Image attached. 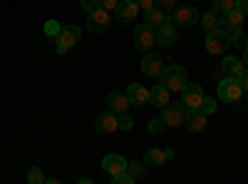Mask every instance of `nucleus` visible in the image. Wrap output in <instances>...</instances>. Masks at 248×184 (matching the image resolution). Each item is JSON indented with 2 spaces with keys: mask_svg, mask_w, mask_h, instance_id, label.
Masks as SVG:
<instances>
[{
  "mask_svg": "<svg viewBox=\"0 0 248 184\" xmlns=\"http://www.w3.org/2000/svg\"><path fill=\"white\" fill-rule=\"evenodd\" d=\"M159 80L169 92H181V87L189 83V72H186V67H181V65H167L161 70Z\"/></svg>",
  "mask_w": 248,
  "mask_h": 184,
  "instance_id": "nucleus-1",
  "label": "nucleus"
},
{
  "mask_svg": "<svg viewBox=\"0 0 248 184\" xmlns=\"http://www.w3.org/2000/svg\"><path fill=\"white\" fill-rule=\"evenodd\" d=\"M82 37V28L79 25H62L60 33L55 35V50L57 55H65L67 50H72Z\"/></svg>",
  "mask_w": 248,
  "mask_h": 184,
  "instance_id": "nucleus-2",
  "label": "nucleus"
},
{
  "mask_svg": "<svg viewBox=\"0 0 248 184\" xmlns=\"http://www.w3.org/2000/svg\"><path fill=\"white\" fill-rule=\"evenodd\" d=\"M241 95H243L241 80H236V77H231V75H226L221 83H218V87H216V97H218L221 102H229V105L238 102Z\"/></svg>",
  "mask_w": 248,
  "mask_h": 184,
  "instance_id": "nucleus-3",
  "label": "nucleus"
},
{
  "mask_svg": "<svg viewBox=\"0 0 248 184\" xmlns=\"http://www.w3.org/2000/svg\"><path fill=\"white\" fill-rule=\"evenodd\" d=\"M229 48H231V35L226 30L216 28V30L206 33V50H209L211 55H223Z\"/></svg>",
  "mask_w": 248,
  "mask_h": 184,
  "instance_id": "nucleus-4",
  "label": "nucleus"
},
{
  "mask_svg": "<svg viewBox=\"0 0 248 184\" xmlns=\"http://www.w3.org/2000/svg\"><path fill=\"white\" fill-rule=\"evenodd\" d=\"M169 15H171V23H174L176 28H191V25L199 23V13H196V8H194L191 3L176 5Z\"/></svg>",
  "mask_w": 248,
  "mask_h": 184,
  "instance_id": "nucleus-5",
  "label": "nucleus"
},
{
  "mask_svg": "<svg viewBox=\"0 0 248 184\" xmlns=\"http://www.w3.org/2000/svg\"><path fill=\"white\" fill-rule=\"evenodd\" d=\"M184 115H186L184 102H169V105L161 107V119H164L167 127H181L184 125Z\"/></svg>",
  "mask_w": 248,
  "mask_h": 184,
  "instance_id": "nucleus-6",
  "label": "nucleus"
},
{
  "mask_svg": "<svg viewBox=\"0 0 248 184\" xmlns=\"http://www.w3.org/2000/svg\"><path fill=\"white\" fill-rule=\"evenodd\" d=\"M154 35H156V45H161V48H174L176 43H179V28L171 23V15H169V20L164 23L161 28H156L154 30Z\"/></svg>",
  "mask_w": 248,
  "mask_h": 184,
  "instance_id": "nucleus-7",
  "label": "nucleus"
},
{
  "mask_svg": "<svg viewBox=\"0 0 248 184\" xmlns=\"http://www.w3.org/2000/svg\"><path fill=\"white\" fill-rule=\"evenodd\" d=\"M156 45V35H154V28H149L147 23L134 28V48L139 52H152V48Z\"/></svg>",
  "mask_w": 248,
  "mask_h": 184,
  "instance_id": "nucleus-8",
  "label": "nucleus"
},
{
  "mask_svg": "<svg viewBox=\"0 0 248 184\" xmlns=\"http://www.w3.org/2000/svg\"><path fill=\"white\" fill-rule=\"evenodd\" d=\"M109 10H105V8H97V10H92V13H87V30L92 33V35H99V33H105L107 28H109Z\"/></svg>",
  "mask_w": 248,
  "mask_h": 184,
  "instance_id": "nucleus-9",
  "label": "nucleus"
},
{
  "mask_svg": "<svg viewBox=\"0 0 248 184\" xmlns=\"http://www.w3.org/2000/svg\"><path fill=\"white\" fill-rule=\"evenodd\" d=\"M203 87L196 85V83H186L181 87V102H184V107L186 110H191V107H201V102H203Z\"/></svg>",
  "mask_w": 248,
  "mask_h": 184,
  "instance_id": "nucleus-10",
  "label": "nucleus"
},
{
  "mask_svg": "<svg viewBox=\"0 0 248 184\" xmlns=\"http://www.w3.org/2000/svg\"><path fill=\"white\" fill-rule=\"evenodd\" d=\"M94 130L99 132V134H112V132H117L119 130V122H117V112L114 110H105V112H99L97 117H94Z\"/></svg>",
  "mask_w": 248,
  "mask_h": 184,
  "instance_id": "nucleus-11",
  "label": "nucleus"
},
{
  "mask_svg": "<svg viewBox=\"0 0 248 184\" xmlns=\"http://www.w3.org/2000/svg\"><path fill=\"white\" fill-rule=\"evenodd\" d=\"M243 13L241 10H236V8H231V10H226V13H221V23H218V28L221 30H226L229 35H233L236 30H241L243 28Z\"/></svg>",
  "mask_w": 248,
  "mask_h": 184,
  "instance_id": "nucleus-12",
  "label": "nucleus"
},
{
  "mask_svg": "<svg viewBox=\"0 0 248 184\" xmlns=\"http://www.w3.org/2000/svg\"><path fill=\"white\" fill-rule=\"evenodd\" d=\"M139 15V5L134 3V0H119L117 8H114V20L122 25H127L132 23V20Z\"/></svg>",
  "mask_w": 248,
  "mask_h": 184,
  "instance_id": "nucleus-13",
  "label": "nucleus"
},
{
  "mask_svg": "<svg viewBox=\"0 0 248 184\" xmlns=\"http://www.w3.org/2000/svg\"><path fill=\"white\" fill-rule=\"evenodd\" d=\"M127 97H129L132 105L144 107V105H149V102H152V90L144 87L141 83H132V85L127 87Z\"/></svg>",
  "mask_w": 248,
  "mask_h": 184,
  "instance_id": "nucleus-14",
  "label": "nucleus"
},
{
  "mask_svg": "<svg viewBox=\"0 0 248 184\" xmlns=\"http://www.w3.org/2000/svg\"><path fill=\"white\" fill-rule=\"evenodd\" d=\"M206 117H209V115H206L203 110L191 107V110H186V115H184V125H186L189 132H201L206 127Z\"/></svg>",
  "mask_w": 248,
  "mask_h": 184,
  "instance_id": "nucleus-15",
  "label": "nucleus"
},
{
  "mask_svg": "<svg viewBox=\"0 0 248 184\" xmlns=\"http://www.w3.org/2000/svg\"><path fill=\"white\" fill-rule=\"evenodd\" d=\"M139 70L147 75V77H159L161 70H164V63H161V57H159V55H154V52H144Z\"/></svg>",
  "mask_w": 248,
  "mask_h": 184,
  "instance_id": "nucleus-16",
  "label": "nucleus"
},
{
  "mask_svg": "<svg viewBox=\"0 0 248 184\" xmlns=\"http://www.w3.org/2000/svg\"><path fill=\"white\" fill-rule=\"evenodd\" d=\"M221 70H223V75H231V77L241 80L243 72H246L248 67H246L243 60H238V57H233V55H226V57H223V63H221Z\"/></svg>",
  "mask_w": 248,
  "mask_h": 184,
  "instance_id": "nucleus-17",
  "label": "nucleus"
},
{
  "mask_svg": "<svg viewBox=\"0 0 248 184\" xmlns=\"http://www.w3.org/2000/svg\"><path fill=\"white\" fill-rule=\"evenodd\" d=\"M127 165H129V162L124 159L122 154H105V159H102V169H105L109 177L117 174V172H124Z\"/></svg>",
  "mask_w": 248,
  "mask_h": 184,
  "instance_id": "nucleus-18",
  "label": "nucleus"
},
{
  "mask_svg": "<svg viewBox=\"0 0 248 184\" xmlns=\"http://www.w3.org/2000/svg\"><path fill=\"white\" fill-rule=\"evenodd\" d=\"M129 97H127V92H119V90H112L109 95H107V107L109 110H114V112H127L129 110Z\"/></svg>",
  "mask_w": 248,
  "mask_h": 184,
  "instance_id": "nucleus-19",
  "label": "nucleus"
},
{
  "mask_svg": "<svg viewBox=\"0 0 248 184\" xmlns=\"http://www.w3.org/2000/svg\"><path fill=\"white\" fill-rule=\"evenodd\" d=\"M167 20H169V13H164V10H161V8H156V5H154V8H149L147 13H144V23H147L149 28H154V30H156V28H161L164 23H167Z\"/></svg>",
  "mask_w": 248,
  "mask_h": 184,
  "instance_id": "nucleus-20",
  "label": "nucleus"
},
{
  "mask_svg": "<svg viewBox=\"0 0 248 184\" xmlns=\"http://www.w3.org/2000/svg\"><path fill=\"white\" fill-rule=\"evenodd\" d=\"M199 23H201V28H203V33H209V30H216L218 28V23H221V13L218 10H206L203 15H199Z\"/></svg>",
  "mask_w": 248,
  "mask_h": 184,
  "instance_id": "nucleus-21",
  "label": "nucleus"
},
{
  "mask_svg": "<svg viewBox=\"0 0 248 184\" xmlns=\"http://www.w3.org/2000/svg\"><path fill=\"white\" fill-rule=\"evenodd\" d=\"M164 162H167V154H164V150H147V154H144V165L147 167H164Z\"/></svg>",
  "mask_w": 248,
  "mask_h": 184,
  "instance_id": "nucleus-22",
  "label": "nucleus"
},
{
  "mask_svg": "<svg viewBox=\"0 0 248 184\" xmlns=\"http://www.w3.org/2000/svg\"><path fill=\"white\" fill-rule=\"evenodd\" d=\"M169 95H171V92H169L167 87H164V85H156V87H152V105L161 110L164 105H169V102H171V100H169Z\"/></svg>",
  "mask_w": 248,
  "mask_h": 184,
  "instance_id": "nucleus-23",
  "label": "nucleus"
},
{
  "mask_svg": "<svg viewBox=\"0 0 248 184\" xmlns=\"http://www.w3.org/2000/svg\"><path fill=\"white\" fill-rule=\"evenodd\" d=\"M248 45V33L241 28V30H236L233 35H231V48H238V50H243Z\"/></svg>",
  "mask_w": 248,
  "mask_h": 184,
  "instance_id": "nucleus-24",
  "label": "nucleus"
},
{
  "mask_svg": "<svg viewBox=\"0 0 248 184\" xmlns=\"http://www.w3.org/2000/svg\"><path fill=\"white\" fill-rule=\"evenodd\" d=\"M117 122H119V130H124V132H129L134 127V117L129 112H117Z\"/></svg>",
  "mask_w": 248,
  "mask_h": 184,
  "instance_id": "nucleus-25",
  "label": "nucleus"
},
{
  "mask_svg": "<svg viewBox=\"0 0 248 184\" xmlns=\"http://www.w3.org/2000/svg\"><path fill=\"white\" fill-rule=\"evenodd\" d=\"M109 179H112V184H134V182H137V179H134L127 169H124V172H117V174H112Z\"/></svg>",
  "mask_w": 248,
  "mask_h": 184,
  "instance_id": "nucleus-26",
  "label": "nucleus"
},
{
  "mask_svg": "<svg viewBox=\"0 0 248 184\" xmlns=\"http://www.w3.org/2000/svg\"><path fill=\"white\" fill-rule=\"evenodd\" d=\"M28 182H30V184H45V174H43V169H40V167H30V172H28Z\"/></svg>",
  "mask_w": 248,
  "mask_h": 184,
  "instance_id": "nucleus-27",
  "label": "nucleus"
},
{
  "mask_svg": "<svg viewBox=\"0 0 248 184\" xmlns=\"http://www.w3.org/2000/svg\"><path fill=\"white\" fill-rule=\"evenodd\" d=\"M199 110H203L206 115H214L216 110H218V100H214V97H203V102H201V107Z\"/></svg>",
  "mask_w": 248,
  "mask_h": 184,
  "instance_id": "nucleus-28",
  "label": "nucleus"
},
{
  "mask_svg": "<svg viewBox=\"0 0 248 184\" xmlns=\"http://www.w3.org/2000/svg\"><path fill=\"white\" fill-rule=\"evenodd\" d=\"M127 172H129L134 179H141V177H144V162H129Z\"/></svg>",
  "mask_w": 248,
  "mask_h": 184,
  "instance_id": "nucleus-29",
  "label": "nucleus"
},
{
  "mask_svg": "<svg viewBox=\"0 0 248 184\" xmlns=\"http://www.w3.org/2000/svg\"><path fill=\"white\" fill-rule=\"evenodd\" d=\"M236 5V0H211V8L218 10V13H226V10H231Z\"/></svg>",
  "mask_w": 248,
  "mask_h": 184,
  "instance_id": "nucleus-30",
  "label": "nucleus"
},
{
  "mask_svg": "<svg viewBox=\"0 0 248 184\" xmlns=\"http://www.w3.org/2000/svg\"><path fill=\"white\" fill-rule=\"evenodd\" d=\"M147 127H149V134H154V137H156V134H161V132H164V127H167V125H164V119H161V117H156V119H152V122H149Z\"/></svg>",
  "mask_w": 248,
  "mask_h": 184,
  "instance_id": "nucleus-31",
  "label": "nucleus"
},
{
  "mask_svg": "<svg viewBox=\"0 0 248 184\" xmlns=\"http://www.w3.org/2000/svg\"><path fill=\"white\" fill-rule=\"evenodd\" d=\"M154 5H156V8H161L164 13H171L179 3H176V0H154Z\"/></svg>",
  "mask_w": 248,
  "mask_h": 184,
  "instance_id": "nucleus-32",
  "label": "nucleus"
},
{
  "mask_svg": "<svg viewBox=\"0 0 248 184\" xmlns=\"http://www.w3.org/2000/svg\"><path fill=\"white\" fill-rule=\"evenodd\" d=\"M79 8L85 10V13H92L99 8V0H79Z\"/></svg>",
  "mask_w": 248,
  "mask_h": 184,
  "instance_id": "nucleus-33",
  "label": "nucleus"
},
{
  "mask_svg": "<svg viewBox=\"0 0 248 184\" xmlns=\"http://www.w3.org/2000/svg\"><path fill=\"white\" fill-rule=\"evenodd\" d=\"M60 28H62V25H60V23H57V20H50V23H47V25H45V33H47V35H52V37H55V35H57V33H60Z\"/></svg>",
  "mask_w": 248,
  "mask_h": 184,
  "instance_id": "nucleus-34",
  "label": "nucleus"
},
{
  "mask_svg": "<svg viewBox=\"0 0 248 184\" xmlns=\"http://www.w3.org/2000/svg\"><path fill=\"white\" fill-rule=\"evenodd\" d=\"M117 3H119V0H99V8H105V10H109V13H114V8H117Z\"/></svg>",
  "mask_w": 248,
  "mask_h": 184,
  "instance_id": "nucleus-35",
  "label": "nucleus"
},
{
  "mask_svg": "<svg viewBox=\"0 0 248 184\" xmlns=\"http://www.w3.org/2000/svg\"><path fill=\"white\" fill-rule=\"evenodd\" d=\"M134 3H137L139 10H144V13H147L149 8H154V0H134Z\"/></svg>",
  "mask_w": 248,
  "mask_h": 184,
  "instance_id": "nucleus-36",
  "label": "nucleus"
},
{
  "mask_svg": "<svg viewBox=\"0 0 248 184\" xmlns=\"http://www.w3.org/2000/svg\"><path fill=\"white\" fill-rule=\"evenodd\" d=\"M236 10H241L243 15H248V0H236V5H233Z\"/></svg>",
  "mask_w": 248,
  "mask_h": 184,
  "instance_id": "nucleus-37",
  "label": "nucleus"
},
{
  "mask_svg": "<svg viewBox=\"0 0 248 184\" xmlns=\"http://www.w3.org/2000/svg\"><path fill=\"white\" fill-rule=\"evenodd\" d=\"M241 87H243V92H248V70H246L243 77H241Z\"/></svg>",
  "mask_w": 248,
  "mask_h": 184,
  "instance_id": "nucleus-38",
  "label": "nucleus"
},
{
  "mask_svg": "<svg viewBox=\"0 0 248 184\" xmlns=\"http://www.w3.org/2000/svg\"><path fill=\"white\" fill-rule=\"evenodd\" d=\"M243 63H246V67H248V45L243 48Z\"/></svg>",
  "mask_w": 248,
  "mask_h": 184,
  "instance_id": "nucleus-39",
  "label": "nucleus"
},
{
  "mask_svg": "<svg viewBox=\"0 0 248 184\" xmlns=\"http://www.w3.org/2000/svg\"><path fill=\"white\" fill-rule=\"evenodd\" d=\"M186 3H196V0H186Z\"/></svg>",
  "mask_w": 248,
  "mask_h": 184,
  "instance_id": "nucleus-40",
  "label": "nucleus"
}]
</instances>
